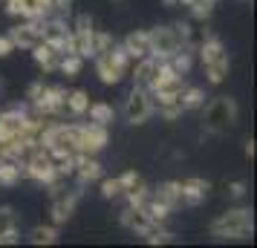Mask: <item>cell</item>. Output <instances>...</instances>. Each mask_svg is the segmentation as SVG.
<instances>
[{
  "mask_svg": "<svg viewBox=\"0 0 257 248\" xmlns=\"http://www.w3.org/2000/svg\"><path fill=\"white\" fill-rule=\"evenodd\" d=\"M21 176H24L21 173V162L12 159V156H0V185L3 188H12V185H18Z\"/></svg>",
  "mask_w": 257,
  "mask_h": 248,
  "instance_id": "20",
  "label": "cell"
},
{
  "mask_svg": "<svg viewBox=\"0 0 257 248\" xmlns=\"http://www.w3.org/2000/svg\"><path fill=\"white\" fill-rule=\"evenodd\" d=\"M87 107H90V95L84 93V90H72V93H67L64 113H70L72 118H84L87 116Z\"/></svg>",
  "mask_w": 257,
  "mask_h": 248,
  "instance_id": "19",
  "label": "cell"
},
{
  "mask_svg": "<svg viewBox=\"0 0 257 248\" xmlns=\"http://www.w3.org/2000/svg\"><path fill=\"white\" fill-rule=\"evenodd\" d=\"M9 41L15 44V49H32L41 41V24L38 21H21L9 29Z\"/></svg>",
  "mask_w": 257,
  "mask_h": 248,
  "instance_id": "12",
  "label": "cell"
},
{
  "mask_svg": "<svg viewBox=\"0 0 257 248\" xmlns=\"http://www.w3.org/2000/svg\"><path fill=\"white\" fill-rule=\"evenodd\" d=\"M75 205H78V190H67V193H61L52 199V222L55 225H64L72 219V213H75Z\"/></svg>",
  "mask_w": 257,
  "mask_h": 248,
  "instance_id": "13",
  "label": "cell"
},
{
  "mask_svg": "<svg viewBox=\"0 0 257 248\" xmlns=\"http://www.w3.org/2000/svg\"><path fill=\"white\" fill-rule=\"evenodd\" d=\"M228 196H231V199H243L245 196V182H231V185H228Z\"/></svg>",
  "mask_w": 257,
  "mask_h": 248,
  "instance_id": "30",
  "label": "cell"
},
{
  "mask_svg": "<svg viewBox=\"0 0 257 248\" xmlns=\"http://www.w3.org/2000/svg\"><path fill=\"white\" fill-rule=\"evenodd\" d=\"M121 225L127 228L130 234L145 236V234H148V228L153 225V219L145 213V208H133V205H127V208L121 211Z\"/></svg>",
  "mask_w": 257,
  "mask_h": 248,
  "instance_id": "14",
  "label": "cell"
},
{
  "mask_svg": "<svg viewBox=\"0 0 257 248\" xmlns=\"http://www.w3.org/2000/svg\"><path fill=\"white\" fill-rule=\"evenodd\" d=\"M124 52H127L133 61H139L145 58V55H151V41H148V32L145 29H133L127 38H124Z\"/></svg>",
  "mask_w": 257,
  "mask_h": 248,
  "instance_id": "16",
  "label": "cell"
},
{
  "mask_svg": "<svg viewBox=\"0 0 257 248\" xmlns=\"http://www.w3.org/2000/svg\"><path fill=\"white\" fill-rule=\"evenodd\" d=\"M12 52H15V44L9 41V35H0V58H6Z\"/></svg>",
  "mask_w": 257,
  "mask_h": 248,
  "instance_id": "31",
  "label": "cell"
},
{
  "mask_svg": "<svg viewBox=\"0 0 257 248\" xmlns=\"http://www.w3.org/2000/svg\"><path fill=\"white\" fill-rule=\"evenodd\" d=\"M87 116H90V121H95V124H104V127H110V121L116 118V110L110 104H104V101H90V107H87Z\"/></svg>",
  "mask_w": 257,
  "mask_h": 248,
  "instance_id": "21",
  "label": "cell"
},
{
  "mask_svg": "<svg viewBox=\"0 0 257 248\" xmlns=\"http://www.w3.org/2000/svg\"><path fill=\"white\" fill-rule=\"evenodd\" d=\"M151 193L159 202H165L168 208H176V205H179V182H162V185L153 188Z\"/></svg>",
  "mask_w": 257,
  "mask_h": 248,
  "instance_id": "23",
  "label": "cell"
},
{
  "mask_svg": "<svg viewBox=\"0 0 257 248\" xmlns=\"http://www.w3.org/2000/svg\"><path fill=\"white\" fill-rule=\"evenodd\" d=\"M208 190H211L208 179H199V176L185 179V182H179V205L197 208V205H202V202L208 199Z\"/></svg>",
  "mask_w": 257,
  "mask_h": 248,
  "instance_id": "10",
  "label": "cell"
},
{
  "mask_svg": "<svg viewBox=\"0 0 257 248\" xmlns=\"http://www.w3.org/2000/svg\"><path fill=\"white\" fill-rule=\"evenodd\" d=\"M9 231H18V213L9 205H0V236Z\"/></svg>",
  "mask_w": 257,
  "mask_h": 248,
  "instance_id": "25",
  "label": "cell"
},
{
  "mask_svg": "<svg viewBox=\"0 0 257 248\" xmlns=\"http://www.w3.org/2000/svg\"><path fill=\"white\" fill-rule=\"evenodd\" d=\"M202 110H205L202 113V127L211 136L231 133L234 124H237V116H240L237 101H234L231 95H217V98H211L208 104H202Z\"/></svg>",
  "mask_w": 257,
  "mask_h": 248,
  "instance_id": "1",
  "label": "cell"
},
{
  "mask_svg": "<svg viewBox=\"0 0 257 248\" xmlns=\"http://www.w3.org/2000/svg\"><path fill=\"white\" fill-rule=\"evenodd\" d=\"M118 182H121V188H124V190H130V188H136V185L142 182V176L133 170V167H130V170H124V173L118 176Z\"/></svg>",
  "mask_w": 257,
  "mask_h": 248,
  "instance_id": "28",
  "label": "cell"
},
{
  "mask_svg": "<svg viewBox=\"0 0 257 248\" xmlns=\"http://www.w3.org/2000/svg\"><path fill=\"white\" fill-rule=\"evenodd\" d=\"M148 41H151V55L159 61H168L179 49V41H176L174 29L171 26H156V29H148Z\"/></svg>",
  "mask_w": 257,
  "mask_h": 248,
  "instance_id": "9",
  "label": "cell"
},
{
  "mask_svg": "<svg viewBox=\"0 0 257 248\" xmlns=\"http://www.w3.org/2000/svg\"><path fill=\"white\" fill-rule=\"evenodd\" d=\"M81 67H84V58L81 55H75V52H64L61 61H58V70L64 72L67 78H75V75L81 72Z\"/></svg>",
  "mask_w": 257,
  "mask_h": 248,
  "instance_id": "24",
  "label": "cell"
},
{
  "mask_svg": "<svg viewBox=\"0 0 257 248\" xmlns=\"http://www.w3.org/2000/svg\"><path fill=\"white\" fill-rule=\"evenodd\" d=\"M197 52H199V61H202V67H205V75H208V84H222L225 81V75L231 70V64H228V52L222 47V41L217 35H202V41L197 44Z\"/></svg>",
  "mask_w": 257,
  "mask_h": 248,
  "instance_id": "2",
  "label": "cell"
},
{
  "mask_svg": "<svg viewBox=\"0 0 257 248\" xmlns=\"http://www.w3.org/2000/svg\"><path fill=\"white\" fill-rule=\"evenodd\" d=\"M211 236L217 239H248L254 231V216L248 208H231L211 222Z\"/></svg>",
  "mask_w": 257,
  "mask_h": 248,
  "instance_id": "3",
  "label": "cell"
},
{
  "mask_svg": "<svg viewBox=\"0 0 257 248\" xmlns=\"http://www.w3.org/2000/svg\"><path fill=\"white\" fill-rule=\"evenodd\" d=\"M72 29L90 32V29H93V21H90V15H78V18H75V26H72Z\"/></svg>",
  "mask_w": 257,
  "mask_h": 248,
  "instance_id": "32",
  "label": "cell"
},
{
  "mask_svg": "<svg viewBox=\"0 0 257 248\" xmlns=\"http://www.w3.org/2000/svg\"><path fill=\"white\" fill-rule=\"evenodd\" d=\"M159 67V58H153V55H145V58L136 61V67H133V81L136 87H148L153 78V72Z\"/></svg>",
  "mask_w": 257,
  "mask_h": 248,
  "instance_id": "18",
  "label": "cell"
},
{
  "mask_svg": "<svg viewBox=\"0 0 257 248\" xmlns=\"http://www.w3.org/2000/svg\"><path fill=\"white\" fill-rule=\"evenodd\" d=\"M72 176L78 179V185H90V182H98L104 176V167H101V162L95 156L75 153V159H72Z\"/></svg>",
  "mask_w": 257,
  "mask_h": 248,
  "instance_id": "11",
  "label": "cell"
},
{
  "mask_svg": "<svg viewBox=\"0 0 257 248\" xmlns=\"http://www.w3.org/2000/svg\"><path fill=\"white\" fill-rule=\"evenodd\" d=\"M113 44H116V41H113V35H110V32H101V29H95V32H93V55L104 52V49H110Z\"/></svg>",
  "mask_w": 257,
  "mask_h": 248,
  "instance_id": "27",
  "label": "cell"
},
{
  "mask_svg": "<svg viewBox=\"0 0 257 248\" xmlns=\"http://www.w3.org/2000/svg\"><path fill=\"white\" fill-rule=\"evenodd\" d=\"M70 6L72 0H47V9L55 15H70Z\"/></svg>",
  "mask_w": 257,
  "mask_h": 248,
  "instance_id": "29",
  "label": "cell"
},
{
  "mask_svg": "<svg viewBox=\"0 0 257 248\" xmlns=\"http://www.w3.org/2000/svg\"><path fill=\"white\" fill-rule=\"evenodd\" d=\"M32 52V58H35V64L41 67L44 72H55L58 70V61H61V52L52 44H47V41H38L35 47L29 49Z\"/></svg>",
  "mask_w": 257,
  "mask_h": 248,
  "instance_id": "15",
  "label": "cell"
},
{
  "mask_svg": "<svg viewBox=\"0 0 257 248\" xmlns=\"http://www.w3.org/2000/svg\"><path fill=\"white\" fill-rule=\"evenodd\" d=\"M98 182H101V196H104V199H118V196L124 193V188H121L118 176L116 179H104V176H101Z\"/></svg>",
  "mask_w": 257,
  "mask_h": 248,
  "instance_id": "26",
  "label": "cell"
},
{
  "mask_svg": "<svg viewBox=\"0 0 257 248\" xmlns=\"http://www.w3.org/2000/svg\"><path fill=\"white\" fill-rule=\"evenodd\" d=\"M93 58H95V72H98L101 84H118L127 75L130 64H133V58L124 52V47H116V44L110 49H104V52L93 55Z\"/></svg>",
  "mask_w": 257,
  "mask_h": 248,
  "instance_id": "4",
  "label": "cell"
},
{
  "mask_svg": "<svg viewBox=\"0 0 257 248\" xmlns=\"http://www.w3.org/2000/svg\"><path fill=\"white\" fill-rule=\"evenodd\" d=\"M107 142H110V133H107L104 124H95V121H87L78 127V150L75 153L81 156H95L98 150H104Z\"/></svg>",
  "mask_w": 257,
  "mask_h": 248,
  "instance_id": "7",
  "label": "cell"
},
{
  "mask_svg": "<svg viewBox=\"0 0 257 248\" xmlns=\"http://www.w3.org/2000/svg\"><path fill=\"white\" fill-rule=\"evenodd\" d=\"M153 110H156V107H153L151 90H148V87H133L127 93V98H124V110H121V113H124V121L136 127V124H145V121L153 116Z\"/></svg>",
  "mask_w": 257,
  "mask_h": 248,
  "instance_id": "5",
  "label": "cell"
},
{
  "mask_svg": "<svg viewBox=\"0 0 257 248\" xmlns=\"http://www.w3.org/2000/svg\"><path fill=\"white\" fill-rule=\"evenodd\" d=\"M64 101H67V90L64 87H44V93L38 95L32 107H35L38 118H58L64 113Z\"/></svg>",
  "mask_w": 257,
  "mask_h": 248,
  "instance_id": "8",
  "label": "cell"
},
{
  "mask_svg": "<svg viewBox=\"0 0 257 248\" xmlns=\"http://www.w3.org/2000/svg\"><path fill=\"white\" fill-rule=\"evenodd\" d=\"M245 159H254V142L251 139L245 142Z\"/></svg>",
  "mask_w": 257,
  "mask_h": 248,
  "instance_id": "34",
  "label": "cell"
},
{
  "mask_svg": "<svg viewBox=\"0 0 257 248\" xmlns=\"http://www.w3.org/2000/svg\"><path fill=\"white\" fill-rule=\"evenodd\" d=\"M179 107H182V113H194V110H202L205 104V90L202 87H191V84H182V90H179Z\"/></svg>",
  "mask_w": 257,
  "mask_h": 248,
  "instance_id": "17",
  "label": "cell"
},
{
  "mask_svg": "<svg viewBox=\"0 0 257 248\" xmlns=\"http://www.w3.org/2000/svg\"><path fill=\"white\" fill-rule=\"evenodd\" d=\"M44 87H47V84H44V81H35V84H32V87H29V93H26V98H29V101H35L38 95L44 93Z\"/></svg>",
  "mask_w": 257,
  "mask_h": 248,
  "instance_id": "33",
  "label": "cell"
},
{
  "mask_svg": "<svg viewBox=\"0 0 257 248\" xmlns=\"http://www.w3.org/2000/svg\"><path fill=\"white\" fill-rule=\"evenodd\" d=\"M29 242L32 245H52V242H58V228L55 225H35L29 231Z\"/></svg>",
  "mask_w": 257,
  "mask_h": 248,
  "instance_id": "22",
  "label": "cell"
},
{
  "mask_svg": "<svg viewBox=\"0 0 257 248\" xmlns=\"http://www.w3.org/2000/svg\"><path fill=\"white\" fill-rule=\"evenodd\" d=\"M41 41H47L58 49L61 55L70 52V38H72V26H67V21L55 15V18H41Z\"/></svg>",
  "mask_w": 257,
  "mask_h": 248,
  "instance_id": "6",
  "label": "cell"
}]
</instances>
